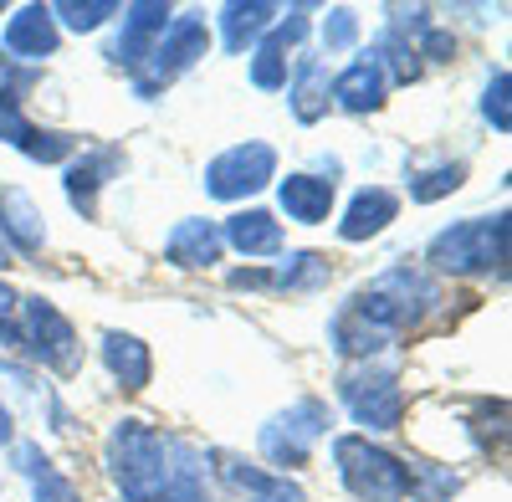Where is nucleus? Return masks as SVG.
I'll use <instances>...</instances> for the list:
<instances>
[{
  "mask_svg": "<svg viewBox=\"0 0 512 502\" xmlns=\"http://www.w3.org/2000/svg\"><path fill=\"white\" fill-rule=\"evenodd\" d=\"M108 462H113V482L123 487L128 502H144V497H159L180 482H195L190 467H175L180 462V446L164 441L159 431H149L144 421H123L108 441Z\"/></svg>",
  "mask_w": 512,
  "mask_h": 502,
  "instance_id": "nucleus-1",
  "label": "nucleus"
},
{
  "mask_svg": "<svg viewBox=\"0 0 512 502\" xmlns=\"http://www.w3.org/2000/svg\"><path fill=\"white\" fill-rule=\"evenodd\" d=\"M507 211L497 216H477V221H456L451 231H441L425 246V262L451 277H482V272H502L507 267Z\"/></svg>",
  "mask_w": 512,
  "mask_h": 502,
  "instance_id": "nucleus-2",
  "label": "nucleus"
},
{
  "mask_svg": "<svg viewBox=\"0 0 512 502\" xmlns=\"http://www.w3.org/2000/svg\"><path fill=\"white\" fill-rule=\"evenodd\" d=\"M436 303H441L436 277H425L420 267H390L354 298V313L384 333H400V328H415Z\"/></svg>",
  "mask_w": 512,
  "mask_h": 502,
  "instance_id": "nucleus-3",
  "label": "nucleus"
},
{
  "mask_svg": "<svg viewBox=\"0 0 512 502\" xmlns=\"http://www.w3.org/2000/svg\"><path fill=\"white\" fill-rule=\"evenodd\" d=\"M333 462H338L344 487L359 502H405L410 497V467L395 462L390 451L369 446L364 436H338L333 441Z\"/></svg>",
  "mask_w": 512,
  "mask_h": 502,
  "instance_id": "nucleus-4",
  "label": "nucleus"
},
{
  "mask_svg": "<svg viewBox=\"0 0 512 502\" xmlns=\"http://www.w3.org/2000/svg\"><path fill=\"white\" fill-rule=\"evenodd\" d=\"M338 395L354 410V421L369 426V431H395L400 415H405V395H400L390 369H369V364L349 369L344 380H338Z\"/></svg>",
  "mask_w": 512,
  "mask_h": 502,
  "instance_id": "nucleus-5",
  "label": "nucleus"
},
{
  "mask_svg": "<svg viewBox=\"0 0 512 502\" xmlns=\"http://www.w3.org/2000/svg\"><path fill=\"white\" fill-rule=\"evenodd\" d=\"M205 47H210V31H205V21H200V16H180V21H169V26H164V36L154 41V52L144 57L139 93L149 98L154 88H164L169 77H180L195 57H205Z\"/></svg>",
  "mask_w": 512,
  "mask_h": 502,
  "instance_id": "nucleus-6",
  "label": "nucleus"
},
{
  "mask_svg": "<svg viewBox=\"0 0 512 502\" xmlns=\"http://www.w3.org/2000/svg\"><path fill=\"white\" fill-rule=\"evenodd\" d=\"M272 175H277L272 144H236L205 164V190L216 200H241V195H256Z\"/></svg>",
  "mask_w": 512,
  "mask_h": 502,
  "instance_id": "nucleus-7",
  "label": "nucleus"
},
{
  "mask_svg": "<svg viewBox=\"0 0 512 502\" xmlns=\"http://www.w3.org/2000/svg\"><path fill=\"white\" fill-rule=\"evenodd\" d=\"M328 426V405L323 400H297L287 415H277L272 426H262V456L277 467H303L313 441Z\"/></svg>",
  "mask_w": 512,
  "mask_h": 502,
  "instance_id": "nucleus-8",
  "label": "nucleus"
},
{
  "mask_svg": "<svg viewBox=\"0 0 512 502\" xmlns=\"http://www.w3.org/2000/svg\"><path fill=\"white\" fill-rule=\"evenodd\" d=\"M0 139H6L11 149H21V154H31V159H41V164H57V159H67V154L77 149L72 134L31 129L26 113H21V98H16L11 88H0Z\"/></svg>",
  "mask_w": 512,
  "mask_h": 502,
  "instance_id": "nucleus-9",
  "label": "nucleus"
},
{
  "mask_svg": "<svg viewBox=\"0 0 512 502\" xmlns=\"http://www.w3.org/2000/svg\"><path fill=\"white\" fill-rule=\"evenodd\" d=\"M26 339H31L41 364H52V369H72L77 364V333L52 303L26 298Z\"/></svg>",
  "mask_w": 512,
  "mask_h": 502,
  "instance_id": "nucleus-10",
  "label": "nucleus"
},
{
  "mask_svg": "<svg viewBox=\"0 0 512 502\" xmlns=\"http://www.w3.org/2000/svg\"><path fill=\"white\" fill-rule=\"evenodd\" d=\"M210 462H216V472H221L241 497H251V502H308L297 482L272 477V472H262V467H251L246 456H236V451H210Z\"/></svg>",
  "mask_w": 512,
  "mask_h": 502,
  "instance_id": "nucleus-11",
  "label": "nucleus"
},
{
  "mask_svg": "<svg viewBox=\"0 0 512 502\" xmlns=\"http://www.w3.org/2000/svg\"><path fill=\"white\" fill-rule=\"evenodd\" d=\"M118 16H123V36H118V47H113V62L118 67H144V57L154 52V41L169 26V6L144 0V6H123Z\"/></svg>",
  "mask_w": 512,
  "mask_h": 502,
  "instance_id": "nucleus-12",
  "label": "nucleus"
},
{
  "mask_svg": "<svg viewBox=\"0 0 512 502\" xmlns=\"http://www.w3.org/2000/svg\"><path fill=\"white\" fill-rule=\"evenodd\" d=\"M0 236H6V246L16 251V257H31V251H41V241H47L41 211L16 185H0Z\"/></svg>",
  "mask_w": 512,
  "mask_h": 502,
  "instance_id": "nucleus-13",
  "label": "nucleus"
},
{
  "mask_svg": "<svg viewBox=\"0 0 512 502\" xmlns=\"http://www.w3.org/2000/svg\"><path fill=\"white\" fill-rule=\"evenodd\" d=\"M384 72H379V62L374 57H354L344 72L333 77V103L338 108H349V113H374L379 103H384Z\"/></svg>",
  "mask_w": 512,
  "mask_h": 502,
  "instance_id": "nucleus-14",
  "label": "nucleus"
},
{
  "mask_svg": "<svg viewBox=\"0 0 512 502\" xmlns=\"http://www.w3.org/2000/svg\"><path fill=\"white\" fill-rule=\"evenodd\" d=\"M6 52L11 57H26V62H41V57H52L57 52V21L47 6H26L11 16L6 26Z\"/></svg>",
  "mask_w": 512,
  "mask_h": 502,
  "instance_id": "nucleus-15",
  "label": "nucleus"
},
{
  "mask_svg": "<svg viewBox=\"0 0 512 502\" xmlns=\"http://www.w3.org/2000/svg\"><path fill=\"white\" fill-rule=\"evenodd\" d=\"M395 211H400V200L390 195V190H359L354 200H349V211H344V221H338V236L344 241H369V236H379L384 226L395 221Z\"/></svg>",
  "mask_w": 512,
  "mask_h": 502,
  "instance_id": "nucleus-16",
  "label": "nucleus"
},
{
  "mask_svg": "<svg viewBox=\"0 0 512 502\" xmlns=\"http://www.w3.org/2000/svg\"><path fill=\"white\" fill-rule=\"evenodd\" d=\"M221 231L210 226V221H180L175 231H169L164 241V257L175 262V267H210V262H221Z\"/></svg>",
  "mask_w": 512,
  "mask_h": 502,
  "instance_id": "nucleus-17",
  "label": "nucleus"
},
{
  "mask_svg": "<svg viewBox=\"0 0 512 502\" xmlns=\"http://www.w3.org/2000/svg\"><path fill=\"white\" fill-rule=\"evenodd\" d=\"M103 359L113 369V380L123 390H144L149 374H154V359H149V344L134 339V333H103Z\"/></svg>",
  "mask_w": 512,
  "mask_h": 502,
  "instance_id": "nucleus-18",
  "label": "nucleus"
},
{
  "mask_svg": "<svg viewBox=\"0 0 512 502\" xmlns=\"http://www.w3.org/2000/svg\"><path fill=\"white\" fill-rule=\"evenodd\" d=\"M303 36V21H287V26H272L267 41H256L251 47V77H256V88H287V47Z\"/></svg>",
  "mask_w": 512,
  "mask_h": 502,
  "instance_id": "nucleus-19",
  "label": "nucleus"
},
{
  "mask_svg": "<svg viewBox=\"0 0 512 502\" xmlns=\"http://www.w3.org/2000/svg\"><path fill=\"white\" fill-rule=\"evenodd\" d=\"M282 211L303 226H318L328 221L333 211V180H318V175H287L282 180Z\"/></svg>",
  "mask_w": 512,
  "mask_h": 502,
  "instance_id": "nucleus-20",
  "label": "nucleus"
},
{
  "mask_svg": "<svg viewBox=\"0 0 512 502\" xmlns=\"http://www.w3.org/2000/svg\"><path fill=\"white\" fill-rule=\"evenodd\" d=\"M221 241H231L241 257H277L282 251V226L267 211H241V216L226 221Z\"/></svg>",
  "mask_w": 512,
  "mask_h": 502,
  "instance_id": "nucleus-21",
  "label": "nucleus"
},
{
  "mask_svg": "<svg viewBox=\"0 0 512 502\" xmlns=\"http://www.w3.org/2000/svg\"><path fill=\"white\" fill-rule=\"evenodd\" d=\"M118 170V154L103 149V154H82L72 170H67V200L77 205L82 216H93L98 211V190L108 185V175Z\"/></svg>",
  "mask_w": 512,
  "mask_h": 502,
  "instance_id": "nucleus-22",
  "label": "nucleus"
},
{
  "mask_svg": "<svg viewBox=\"0 0 512 502\" xmlns=\"http://www.w3.org/2000/svg\"><path fill=\"white\" fill-rule=\"evenodd\" d=\"M384 344H395V333H384V328H374L369 318H359L354 308H344L333 318V349L338 354H349V359H369V354H379Z\"/></svg>",
  "mask_w": 512,
  "mask_h": 502,
  "instance_id": "nucleus-23",
  "label": "nucleus"
},
{
  "mask_svg": "<svg viewBox=\"0 0 512 502\" xmlns=\"http://www.w3.org/2000/svg\"><path fill=\"white\" fill-rule=\"evenodd\" d=\"M277 26V6H267V0H251V6H226L221 11V31H226V47L231 52H246L262 31Z\"/></svg>",
  "mask_w": 512,
  "mask_h": 502,
  "instance_id": "nucleus-24",
  "label": "nucleus"
},
{
  "mask_svg": "<svg viewBox=\"0 0 512 502\" xmlns=\"http://www.w3.org/2000/svg\"><path fill=\"white\" fill-rule=\"evenodd\" d=\"M287 98H292V113L303 118V123H318L328 113V72H323V62L303 57V67H297Z\"/></svg>",
  "mask_w": 512,
  "mask_h": 502,
  "instance_id": "nucleus-25",
  "label": "nucleus"
},
{
  "mask_svg": "<svg viewBox=\"0 0 512 502\" xmlns=\"http://www.w3.org/2000/svg\"><path fill=\"white\" fill-rule=\"evenodd\" d=\"M328 277H333V262L323 257V251H297L272 282L287 287V292H313V287H328Z\"/></svg>",
  "mask_w": 512,
  "mask_h": 502,
  "instance_id": "nucleus-26",
  "label": "nucleus"
},
{
  "mask_svg": "<svg viewBox=\"0 0 512 502\" xmlns=\"http://www.w3.org/2000/svg\"><path fill=\"white\" fill-rule=\"evenodd\" d=\"M52 21H62L67 31H98L108 16H118L123 6L118 0H57V6H47Z\"/></svg>",
  "mask_w": 512,
  "mask_h": 502,
  "instance_id": "nucleus-27",
  "label": "nucleus"
},
{
  "mask_svg": "<svg viewBox=\"0 0 512 502\" xmlns=\"http://www.w3.org/2000/svg\"><path fill=\"white\" fill-rule=\"evenodd\" d=\"M461 180H466V164H436V170H425V175H415V180H410V200L431 205V200L451 195Z\"/></svg>",
  "mask_w": 512,
  "mask_h": 502,
  "instance_id": "nucleus-28",
  "label": "nucleus"
},
{
  "mask_svg": "<svg viewBox=\"0 0 512 502\" xmlns=\"http://www.w3.org/2000/svg\"><path fill=\"white\" fill-rule=\"evenodd\" d=\"M482 113L497 123V134H507V129H512V113H507V72H497V77H492V88H487V103H482Z\"/></svg>",
  "mask_w": 512,
  "mask_h": 502,
  "instance_id": "nucleus-29",
  "label": "nucleus"
},
{
  "mask_svg": "<svg viewBox=\"0 0 512 502\" xmlns=\"http://www.w3.org/2000/svg\"><path fill=\"white\" fill-rule=\"evenodd\" d=\"M354 31H359L354 11H333V16H328V26H323V41H328V52H344L349 41H354Z\"/></svg>",
  "mask_w": 512,
  "mask_h": 502,
  "instance_id": "nucleus-30",
  "label": "nucleus"
},
{
  "mask_svg": "<svg viewBox=\"0 0 512 502\" xmlns=\"http://www.w3.org/2000/svg\"><path fill=\"white\" fill-rule=\"evenodd\" d=\"M144 502H200V487L195 482H180V487H169L159 497H144Z\"/></svg>",
  "mask_w": 512,
  "mask_h": 502,
  "instance_id": "nucleus-31",
  "label": "nucleus"
},
{
  "mask_svg": "<svg viewBox=\"0 0 512 502\" xmlns=\"http://www.w3.org/2000/svg\"><path fill=\"white\" fill-rule=\"evenodd\" d=\"M231 287H272V272H231Z\"/></svg>",
  "mask_w": 512,
  "mask_h": 502,
  "instance_id": "nucleus-32",
  "label": "nucleus"
},
{
  "mask_svg": "<svg viewBox=\"0 0 512 502\" xmlns=\"http://www.w3.org/2000/svg\"><path fill=\"white\" fill-rule=\"evenodd\" d=\"M11 313H16V292L0 282V318H11Z\"/></svg>",
  "mask_w": 512,
  "mask_h": 502,
  "instance_id": "nucleus-33",
  "label": "nucleus"
},
{
  "mask_svg": "<svg viewBox=\"0 0 512 502\" xmlns=\"http://www.w3.org/2000/svg\"><path fill=\"white\" fill-rule=\"evenodd\" d=\"M0 446H11V415H6V405H0Z\"/></svg>",
  "mask_w": 512,
  "mask_h": 502,
  "instance_id": "nucleus-34",
  "label": "nucleus"
},
{
  "mask_svg": "<svg viewBox=\"0 0 512 502\" xmlns=\"http://www.w3.org/2000/svg\"><path fill=\"white\" fill-rule=\"evenodd\" d=\"M11 262H16V251L6 246V236H0V267H11Z\"/></svg>",
  "mask_w": 512,
  "mask_h": 502,
  "instance_id": "nucleus-35",
  "label": "nucleus"
}]
</instances>
